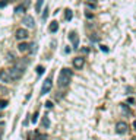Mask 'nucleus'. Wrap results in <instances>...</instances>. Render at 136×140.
<instances>
[{"label": "nucleus", "mask_w": 136, "mask_h": 140, "mask_svg": "<svg viewBox=\"0 0 136 140\" xmlns=\"http://www.w3.org/2000/svg\"><path fill=\"white\" fill-rule=\"evenodd\" d=\"M133 125H135V128H136V121H135V123H133Z\"/></svg>", "instance_id": "24"}, {"label": "nucleus", "mask_w": 136, "mask_h": 140, "mask_svg": "<svg viewBox=\"0 0 136 140\" xmlns=\"http://www.w3.org/2000/svg\"><path fill=\"white\" fill-rule=\"evenodd\" d=\"M0 80L9 82V70H0Z\"/></svg>", "instance_id": "9"}, {"label": "nucleus", "mask_w": 136, "mask_h": 140, "mask_svg": "<svg viewBox=\"0 0 136 140\" xmlns=\"http://www.w3.org/2000/svg\"><path fill=\"white\" fill-rule=\"evenodd\" d=\"M34 140H47V136L45 134H41V133H35L34 134Z\"/></svg>", "instance_id": "12"}, {"label": "nucleus", "mask_w": 136, "mask_h": 140, "mask_svg": "<svg viewBox=\"0 0 136 140\" xmlns=\"http://www.w3.org/2000/svg\"><path fill=\"white\" fill-rule=\"evenodd\" d=\"M43 3H44V0H37V5H35V10L40 13L41 12V8H43Z\"/></svg>", "instance_id": "14"}, {"label": "nucleus", "mask_w": 136, "mask_h": 140, "mask_svg": "<svg viewBox=\"0 0 136 140\" xmlns=\"http://www.w3.org/2000/svg\"><path fill=\"white\" fill-rule=\"evenodd\" d=\"M45 108H47V109H51V108H53V102H51V101H47V102H45Z\"/></svg>", "instance_id": "19"}, {"label": "nucleus", "mask_w": 136, "mask_h": 140, "mask_svg": "<svg viewBox=\"0 0 136 140\" xmlns=\"http://www.w3.org/2000/svg\"><path fill=\"white\" fill-rule=\"evenodd\" d=\"M35 72H37V74H43V73H44V67H43V66H37Z\"/></svg>", "instance_id": "17"}, {"label": "nucleus", "mask_w": 136, "mask_h": 140, "mask_svg": "<svg viewBox=\"0 0 136 140\" xmlns=\"http://www.w3.org/2000/svg\"><path fill=\"white\" fill-rule=\"evenodd\" d=\"M73 16V13H72V10L70 9H66V21H70Z\"/></svg>", "instance_id": "16"}, {"label": "nucleus", "mask_w": 136, "mask_h": 140, "mask_svg": "<svg viewBox=\"0 0 136 140\" xmlns=\"http://www.w3.org/2000/svg\"><path fill=\"white\" fill-rule=\"evenodd\" d=\"M127 102H129V104H133V102H135V99H133V98H129Z\"/></svg>", "instance_id": "23"}, {"label": "nucleus", "mask_w": 136, "mask_h": 140, "mask_svg": "<svg viewBox=\"0 0 136 140\" xmlns=\"http://www.w3.org/2000/svg\"><path fill=\"white\" fill-rule=\"evenodd\" d=\"M121 108H123V111H124V114H129V108L124 105V104H121Z\"/></svg>", "instance_id": "21"}, {"label": "nucleus", "mask_w": 136, "mask_h": 140, "mask_svg": "<svg viewBox=\"0 0 136 140\" xmlns=\"http://www.w3.org/2000/svg\"><path fill=\"white\" fill-rule=\"evenodd\" d=\"M22 74H24V69H21V67L10 69V70H9V82H15L18 79H21Z\"/></svg>", "instance_id": "2"}, {"label": "nucleus", "mask_w": 136, "mask_h": 140, "mask_svg": "<svg viewBox=\"0 0 136 140\" xmlns=\"http://www.w3.org/2000/svg\"><path fill=\"white\" fill-rule=\"evenodd\" d=\"M37 120H38V112H35L34 117H32V123H37Z\"/></svg>", "instance_id": "22"}, {"label": "nucleus", "mask_w": 136, "mask_h": 140, "mask_svg": "<svg viewBox=\"0 0 136 140\" xmlns=\"http://www.w3.org/2000/svg\"><path fill=\"white\" fill-rule=\"evenodd\" d=\"M116 133H117V134H126V133H127V124L126 123H117L116 124Z\"/></svg>", "instance_id": "4"}, {"label": "nucleus", "mask_w": 136, "mask_h": 140, "mask_svg": "<svg viewBox=\"0 0 136 140\" xmlns=\"http://www.w3.org/2000/svg\"><path fill=\"white\" fill-rule=\"evenodd\" d=\"M72 74H73V72H72L70 69H63V70L60 72L59 80H57L60 88H66V86H67L69 82H70V79H72Z\"/></svg>", "instance_id": "1"}, {"label": "nucleus", "mask_w": 136, "mask_h": 140, "mask_svg": "<svg viewBox=\"0 0 136 140\" xmlns=\"http://www.w3.org/2000/svg\"><path fill=\"white\" fill-rule=\"evenodd\" d=\"M84 64H85V58L84 57H76L75 60H73V66H75V69H82Z\"/></svg>", "instance_id": "7"}, {"label": "nucleus", "mask_w": 136, "mask_h": 140, "mask_svg": "<svg viewBox=\"0 0 136 140\" xmlns=\"http://www.w3.org/2000/svg\"><path fill=\"white\" fill-rule=\"evenodd\" d=\"M22 24L26 25L28 28H34V19H32V16H25L22 19Z\"/></svg>", "instance_id": "8"}, {"label": "nucleus", "mask_w": 136, "mask_h": 140, "mask_svg": "<svg viewBox=\"0 0 136 140\" xmlns=\"http://www.w3.org/2000/svg\"><path fill=\"white\" fill-rule=\"evenodd\" d=\"M51 86H53V79H51V76H48L43 83V88H41V93L40 95H47L48 92L51 91Z\"/></svg>", "instance_id": "3"}, {"label": "nucleus", "mask_w": 136, "mask_h": 140, "mask_svg": "<svg viewBox=\"0 0 136 140\" xmlns=\"http://www.w3.org/2000/svg\"><path fill=\"white\" fill-rule=\"evenodd\" d=\"M8 105V101H5V99H0V108H6Z\"/></svg>", "instance_id": "18"}, {"label": "nucleus", "mask_w": 136, "mask_h": 140, "mask_svg": "<svg viewBox=\"0 0 136 140\" xmlns=\"http://www.w3.org/2000/svg\"><path fill=\"white\" fill-rule=\"evenodd\" d=\"M69 40L73 42V48H78V45H79V38H78V35H76V32H72L69 34Z\"/></svg>", "instance_id": "6"}, {"label": "nucleus", "mask_w": 136, "mask_h": 140, "mask_svg": "<svg viewBox=\"0 0 136 140\" xmlns=\"http://www.w3.org/2000/svg\"><path fill=\"white\" fill-rule=\"evenodd\" d=\"M89 2H94V0H89Z\"/></svg>", "instance_id": "26"}, {"label": "nucleus", "mask_w": 136, "mask_h": 140, "mask_svg": "<svg viewBox=\"0 0 136 140\" xmlns=\"http://www.w3.org/2000/svg\"><path fill=\"white\" fill-rule=\"evenodd\" d=\"M15 37H16V40H25V38H28V31L24 28H19L15 32Z\"/></svg>", "instance_id": "5"}, {"label": "nucleus", "mask_w": 136, "mask_h": 140, "mask_svg": "<svg viewBox=\"0 0 136 140\" xmlns=\"http://www.w3.org/2000/svg\"><path fill=\"white\" fill-rule=\"evenodd\" d=\"M57 29H59V24H57L56 21H53L51 25L48 26V31H50V32H57Z\"/></svg>", "instance_id": "10"}, {"label": "nucleus", "mask_w": 136, "mask_h": 140, "mask_svg": "<svg viewBox=\"0 0 136 140\" xmlns=\"http://www.w3.org/2000/svg\"><path fill=\"white\" fill-rule=\"evenodd\" d=\"M9 3V0H0V8H3V6H6Z\"/></svg>", "instance_id": "20"}, {"label": "nucleus", "mask_w": 136, "mask_h": 140, "mask_svg": "<svg viewBox=\"0 0 136 140\" xmlns=\"http://www.w3.org/2000/svg\"><path fill=\"white\" fill-rule=\"evenodd\" d=\"M28 47H29V45H28V44H25V42H21V44L18 45V48H19V51H21V53H25L26 50H28Z\"/></svg>", "instance_id": "13"}, {"label": "nucleus", "mask_w": 136, "mask_h": 140, "mask_svg": "<svg viewBox=\"0 0 136 140\" xmlns=\"http://www.w3.org/2000/svg\"><path fill=\"white\" fill-rule=\"evenodd\" d=\"M41 125H43V128H48V127H50V120H48V117H47V115H44V117H43Z\"/></svg>", "instance_id": "11"}, {"label": "nucleus", "mask_w": 136, "mask_h": 140, "mask_svg": "<svg viewBox=\"0 0 136 140\" xmlns=\"http://www.w3.org/2000/svg\"><path fill=\"white\" fill-rule=\"evenodd\" d=\"M0 139H2V131H0Z\"/></svg>", "instance_id": "25"}, {"label": "nucleus", "mask_w": 136, "mask_h": 140, "mask_svg": "<svg viewBox=\"0 0 136 140\" xmlns=\"http://www.w3.org/2000/svg\"><path fill=\"white\" fill-rule=\"evenodd\" d=\"M25 10H26V9H25V6H24V5H21V6H18V8L15 9V12H16V13H24Z\"/></svg>", "instance_id": "15"}]
</instances>
